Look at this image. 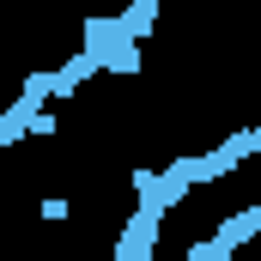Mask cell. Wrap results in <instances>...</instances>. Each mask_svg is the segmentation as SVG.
Segmentation results:
<instances>
[{
	"label": "cell",
	"instance_id": "cell-1",
	"mask_svg": "<svg viewBox=\"0 0 261 261\" xmlns=\"http://www.w3.org/2000/svg\"><path fill=\"white\" fill-rule=\"evenodd\" d=\"M261 231V206H243L237 219H225L213 237H206V249H213V261H231L237 249H243V237H255Z\"/></svg>",
	"mask_w": 261,
	"mask_h": 261
},
{
	"label": "cell",
	"instance_id": "cell-2",
	"mask_svg": "<svg viewBox=\"0 0 261 261\" xmlns=\"http://www.w3.org/2000/svg\"><path fill=\"white\" fill-rule=\"evenodd\" d=\"M158 225H164V219H152V213H134V219H128V231H122V243H116V261H152Z\"/></svg>",
	"mask_w": 261,
	"mask_h": 261
},
{
	"label": "cell",
	"instance_id": "cell-3",
	"mask_svg": "<svg viewBox=\"0 0 261 261\" xmlns=\"http://www.w3.org/2000/svg\"><path fill=\"white\" fill-rule=\"evenodd\" d=\"M91 73H103V61H97L91 49H79V55H73L67 67H55V97H67V91H79V85H85Z\"/></svg>",
	"mask_w": 261,
	"mask_h": 261
},
{
	"label": "cell",
	"instance_id": "cell-4",
	"mask_svg": "<svg viewBox=\"0 0 261 261\" xmlns=\"http://www.w3.org/2000/svg\"><path fill=\"white\" fill-rule=\"evenodd\" d=\"M152 18H158V0H140V6H128V12L116 18V37H122V43H134L140 31H152Z\"/></svg>",
	"mask_w": 261,
	"mask_h": 261
},
{
	"label": "cell",
	"instance_id": "cell-5",
	"mask_svg": "<svg viewBox=\"0 0 261 261\" xmlns=\"http://www.w3.org/2000/svg\"><path fill=\"white\" fill-rule=\"evenodd\" d=\"M189 261H213V249H206V243H195V249H189Z\"/></svg>",
	"mask_w": 261,
	"mask_h": 261
},
{
	"label": "cell",
	"instance_id": "cell-6",
	"mask_svg": "<svg viewBox=\"0 0 261 261\" xmlns=\"http://www.w3.org/2000/svg\"><path fill=\"white\" fill-rule=\"evenodd\" d=\"M255 152H261V128H255Z\"/></svg>",
	"mask_w": 261,
	"mask_h": 261
}]
</instances>
